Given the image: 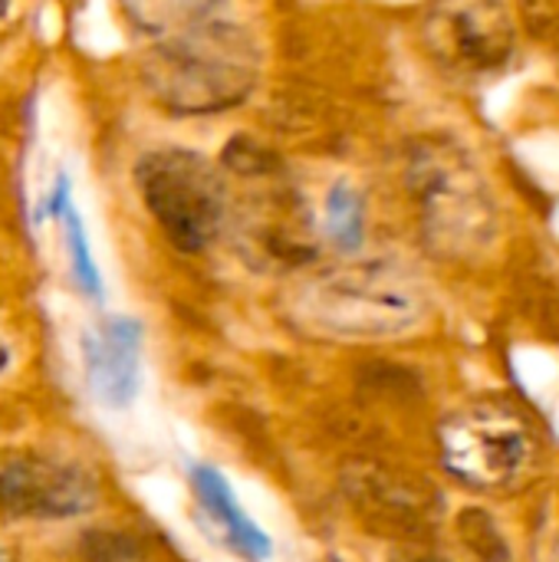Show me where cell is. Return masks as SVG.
Here are the masks:
<instances>
[{"mask_svg": "<svg viewBox=\"0 0 559 562\" xmlns=\"http://www.w3.org/2000/svg\"><path fill=\"white\" fill-rule=\"evenodd\" d=\"M148 36L145 82L175 112H221L244 102L260 72V43L231 10L214 3L128 7Z\"/></svg>", "mask_w": 559, "mask_h": 562, "instance_id": "1", "label": "cell"}, {"mask_svg": "<svg viewBox=\"0 0 559 562\" xmlns=\"http://www.w3.org/2000/svg\"><path fill=\"white\" fill-rule=\"evenodd\" d=\"M297 313L323 336L382 342L418 333L428 323V296L409 270L389 260H362L306 283Z\"/></svg>", "mask_w": 559, "mask_h": 562, "instance_id": "2", "label": "cell"}, {"mask_svg": "<svg viewBox=\"0 0 559 562\" xmlns=\"http://www.w3.org/2000/svg\"><path fill=\"white\" fill-rule=\"evenodd\" d=\"M409 188L418 204L422 234L448 257L484 254L501 231L494 194L465 148L455 142H422L409 161Z\"/></svg>", "mask_w": 559, "mask_h": 562, "instance_id": "3", "label": "cell"}, {"mask_svg": "<svg viewBox=\"0 0 559 562\" xmlns=\"http://www.w3.org/2000/svg\"><path fill=\"white\" fill-rule=\"evenodd\" d=\"M135 188L178 250L201 254L217 240L227 217V188L204 155L188 148L148 151L135 165Z\"/></svg>", "mask_w": 559, "mask_h": 562, "instance_id": "4", "label": "cell"}, {"mask_svg": "<svg viewBox=\"0 0 559 562\" xmlns=\"http://www.w3.org/2000/svg\"><path fill=\"white\" fill-rule=\"evenodd\" d=\"M99 504V484L79 461L7 448L0 451V514L10 520H69Z\"/></svg>", "mask_w": 559, "mask_h": 562, "instance_id": "5", "label": "cell"}, {"mask_svg": "<svg viewBox=\"0 0 559 562\" xmlns=\"http://www.w3.org/2000/svg\"><path fill=\"white\" fill-rule=\"evenodd\" d=\"M530 435L517 415L501 405H474L445 422L441 458L445 468L481 491L511 484L530 461Z\"/></svg>", "mask_w": 559, "mask_h": 562, "instance_id": "6", "label": "cell"}, {"mask_svg": "<svg viewBox=\"0 0 559 562\" xmlns=\"http://www.w3.org/2000/svg\"><path fill=\"white\" fill-rule=\"evenodd\" d=\"M425 36L435 56L465 72L501 69L514 53V20L504 7L494 3L441 7L432 13Z\"/></svg>", "mask_w": 559, "mask_h": 562, "instance_id": "7", "label": "cell"}, {"mask_svg": "<svg viewBox=\"0 0 559 562\" xmlns=\"http://www.w3.org/2000/svg\"><path fill=\"white\" fill-rule=\"evenodd\" d=\"M145 329L132 316H109L82 333V375L89 395L102 408H125L142 389Z\"/></svg>", "mask_w": 559, "mask_h": 562, "instance_id": "8", "label": "cell"}, {"mask_svg": "<svg viewBox=\"0 0 559 562\" xmlns=\"http://www.w3.org/2000/svg\"><path fill=\"white\" fill-rule=\"evenodd\" d=\"M191 487L194 497L208 517V524L217 530V537L247 562H267L273 557V540L267 537V530L244 510V504L237 501L234 487L227 484V477L217 468L198 464L191 468Z\"/></svg>", "mask_w": 559, "mask_h": 562, "instance_id": "9", "label": "cell"}, {"mask_svg": "<svg viewBox=\"0 0 559 562\" xmlns=\"http://www.w3.org/2000/svg\"><path fill=\"white\" fill-rule=\"evenodd\" d=\"M63 221L66 227V254H69V270L72 280L79 283V290L92 300L102 296V273L96 267L92 247H89V234H86V221L72 201V181L69 175H59L49 188V194L40 204V221Z\"/></svg>", "mask_w": 559, "mask_h": 562, "instance_id": "10", "label": "cell"}, {"mask_svg": "<svg viewBox=\"0 0 559 562\" xmlns=\"http://www.w3.org/2000/svg\"><path fill=\"white\" fill-rule=\"evenodd\" d=\"M323 227L329 240L346 254H356L366 244V201L349 181H336L326 191Z\"/></svg>", "mask_w": 559, "mask_h": 562, "instance_id": "11", "label": "cell"}, {"mask_svg": "<svg viewBox=\"0 0 559 562\" xmlns=\"http://www.w3.org/2000/svg\"><path fill=\"white\" fill-rule=\"evenodd\" d=\"M461 533L471 543V550H478L481 560L504 562L507 560V543L501 540V533L494 530V520L481 510H468L461 517Z\"/></svg>", "mask_w": 559, "mask_h": 562, "instance_id": "12", "label": "cell"}, {"mask_svg": "<svg viewBox=\"0 0 559 562\" xmlns=\"http://www.w3.org/2000/svg\"><path fill=\"white\" fill-rule=\"evenodd\" d=\"M402 562H448V560H441V557H435V553H409V557H402Z\"/></svg>", "mask_w": 559, "mask_h": 562, "instance_id": "13", "label": "cell"}, {"mask_svg": "<svg viewBox=\"0 0 559 562\" xmlns=\"http://www.w3.org/2000/svg\"><path fill=\"white\" fill-rule=\"evenodd\" d=\"M7 366H10V349H7V342L0 339V372H3Z\"/></svg>", "mask_w": 559, "mask_h": 562, "instance_id": "14", "label": "cell"}, {"mask_svg": "<svg viewBox=\"0 0 559 562\" xmlns=\"http://www.w3.org/2000/svg\"><path fill=\"white\" fill-rule=\"evenodd\" d=\"M0 562H16V557H13V553H7V550H0Z\"/></svg>", "mask_w": 559, "mask_h": 562, "instance_id": "15", "label": "cell"}, {"mask_svg": "<svg viewBox=\"0 0 559 562\" xmlns=\"http://www.w3.org/2000/svg\"><path fill=\"white\" fill-rule=\"evenodd\" d=\"M554 562H559V553H554Z\"/></svg>", "mask_w": 559, "mask_h": 562, "instance_id": "16", "label": "cell"}]
</instances>
